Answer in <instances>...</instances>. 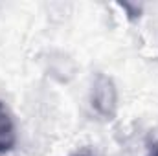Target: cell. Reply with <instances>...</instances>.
<instances>
[{
    "instance_id": "6da1fadb",
    "label": "cell",
    "mask_w": 158,
    "mask_h": 156,
    "mask_svg": "<svg viewBox=\"0 0 158 156\" xmlns=\"http://www.w3.org/2000/svg\"><path fill=\"white\" fill-rule=\"evenodd\" d=\"M90 105L94 112L105 121H112L118 114V88L112 77L98 74L90 90Z\"/></svg>"
},
{
    "instance_id": "7a4b0ae2",
    "label": "cell",
    "mask_w": 158,
    "mask_h": 156,
    "mask_svg": "<svg viewBox=\"0 0 158 156\" xmlns=\"http://www.w3.org/2000/svg\"><path fill=\"white\" fill-rule=\"evenodd\" d=\"M17 143V130L13 117L7 112V109L0 103V154L9 153Z\"/></svg>"
},
{
    "instance_id": "3957f363",
    "label": "cell",
    "mask_w": 158,
    "mask_h": 156,
    "mask_svg": "<svg viewBox=\"0 0 158 156\" xmlns=\"http://www.w3.org/2000/svg\"><path fill=\"white\" fill-rule=\"evenodd\" d=\"M147 156H158V140L151 142L147 145Z\"/></svg>"
}]
</instances>
